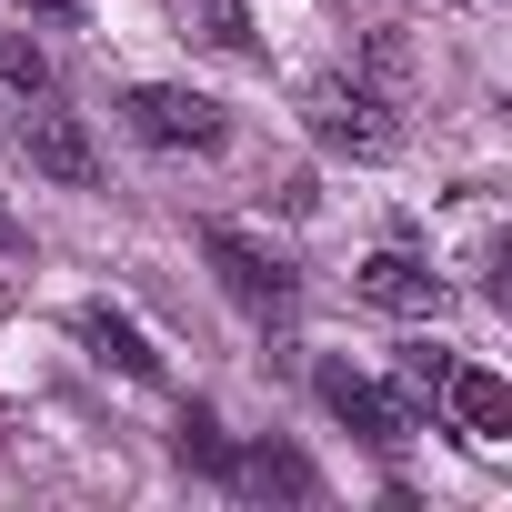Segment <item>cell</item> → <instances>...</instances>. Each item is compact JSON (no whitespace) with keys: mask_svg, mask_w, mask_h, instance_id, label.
<instances>
[{"mask_svg":"<svg viewBox=\"0 0 512 512\" xmlns=\"http://www.w3.org/2000/svg\"><path fill=\"white\" fill-rule=\"evenodd\" d=\"M21 161H31L41 181H61V191H101V141H91L71 111H31V121H21Z\"/></svg>","mask_w":512,"mask_h":512,"instance_id":"obj_4","label":"cell"},{"mask_svg":"<svg viewBox=\"0 0 512 512\" xmlns=\"http://www.w3.org/2000/svg\"><path fill=\"white\" fill-rule=\"evenodd\" d=\"M71 332L91 342V362H111V372H131V382H151V372H161V352L141 342V322H121L111 302H81V312H71Z\"/></svg>","mask_w":512,"mask_h":512,"instance_id":"obj_9","label":"cell"},{"mask_svg":"<svg viewBox=\"0 0 512 512\" xmlns=\"http://www.w3.org/2000/svg\"><path fill=\"white\" fill-rule=\"evenodd\" d=\"M0 81H11L21 101H51V51L21 41V31H0Z\"/></svg>","mask_w":512,"mask_h":512,"instance_id":"obj_13","label":"cell"},{"mask_svg":"<svg viewBox=\"0 0 512 512\" xmlns=\"http://www.w3.org/2000/svg\"><path fill=\"white\" fill-rule=\"evenodd\" d=\"M171 452H181L191 472H211V482H231V452H241V442H231V432H221V422H211V412L191 402V412L171 422Z\"/></svg>","mask_w":512,"mask_h":512,"instance_id":"obj_10","label":"cell"},{"mask_svg":"<svg viewBox=\"0 0 512 512\" xmlns=\"http://www.w3.org/2000/svg\"><path fill=\"white\" fill-rule=\"evenodd\" d=\"M121 121H131L151 151H221V141H231L221 101H211V91H181V81H141V91L121 101Z\"/></svg>","mask_w":512,"mask_h":512,"instance_id":"obj_2","label":"cell"},{"mask_svg":"<svg viewBox=\"0 0 512 512\" xmlns=\"http://www.w3.org/2000/svg\"><path fill=\"white\" fill-rule=\"evenodd\" d=\"M302 121H312L322 151H352V161H382V151L402 141V121H392V101H382L372 81H312Z\"/></svg>","mask_w":512,"mask_h":512,"instance_id":"obj_1","label":"cell"},{"mask_svg":"<svg viewBox=\"0 0 512 512\" xmlns=\"http://www.w3.org/2000/svg\"><path fill=\"white\" fill-rule=\"evenodd\" d=\"M201 262L221 272V292H231L241 312H262V322H282V312H292V262H272V251L251 241V231L211 221V231H201Z\"/></svg>","mask_w":512,"mask_h":512,"instance_id":"obj_3","label":"cell"},{"mask_svg":"<svg viewBox=\"0 0 512 512\" xmlns=\"http://www.w3.org/2000/svg\"><path fill=\"white\" fill-rule=\"evenodd\" d=\"M362 302H382V312H402V322H432V312H442V272L412 262V251H372V262H362Z\"/></svg>","mask_w":512,"mask_h":512,"instance_id":"obj_6","label":"cell"},{"mask_svg":"<svg viewBox=\"0 0 512 512\" xmlns=\"http://www.w3.org/2000/svg\"><path fill=\"white\" fill-rule=\"evenodd\" d=\"M442 402H452V422H462L472 442H502V432H512V382H502V372H482V362H452Z\"/></svg>","mask_w":512,"mask_h":512,"instance_id":"obj_8","label":"cell"},{"mask_svg":"<svg viewBox=\"0 0 512 512\" xmlns=\"http://www.w3.org/2000/svg\"><path fill=\"white\" fill-rule=\"evenodd\" d=\"M31 11H51V21H81V11H91V0H31Z\"/></svg>","mask_w":512,"mask_h":512,"instance_id":"obj_14","label":"cell"},{"mask_svg":"<svg viewBox=\"0 0 512 512\" xmlns=\"http://www.w3.org/2000/svg\"><path fill=\"white\" fill-rule=\"evenodd\" d=\"M392 372H402V412H412V402H442L452 352H442V342H402V362H392Z\"/></svg>","mask_w":512,"mask_h":512,"instance_id":"obj_11","label":"cell"},{"mask_svg":"<svg viewBox=\"0 0 512 512\" xmlns=\"http://www.w3.org/2000/svg\"><path fill=\"white\" fill-rule=\"evenodd\" d=\"M11 251H21V221H11V211H0V262H11Z\"/></svg>","mask_w":512,"mask_h":512,"instance_id":"obj_15","label":"cell"},{"mask_svg":"<svg viewBox=\"0 0 512 512\" xmlns=\"http://www.w3.org/2000/svg\"><path fill=\"white\" fill-rule=\"evenodd\" d=\"M312 382H322V402H332V422H352L362 442H402V432H412V412H402V402H392L382 382H362L352 362H322Z\"/></svg>","mask_w":512,"mask_h":512,"instance_id":"obj_5","label":"cell"},{"mask_svg":"<svg viewBox=\"0 0 512 512\" xmlns=\"http://www.w3.org/2000/svg\"><path fill=\"white\" fill-rule=\"evenodd\" d=\"M181 21H191L211 51H251V11H241V0H181Z\"/></svg>","mask_w":512,"mask_h":512,"instance_id":"obj_12","label":"cell"},{"mask_svg":"<svg viewBox=\"0 0 512 512\" xmlns=\"http://www.w3.org/2000/svg\"><path fill=\"white\" fill-rule=\"evenodd\" d=\"M231 482L262 492V502H322V472H312V452H292V442H251V452H231Z\"/></svg>","mask_w":512,"mask_h":512,"instance_id":"obj_7","label":"cell"}]
</instances>
